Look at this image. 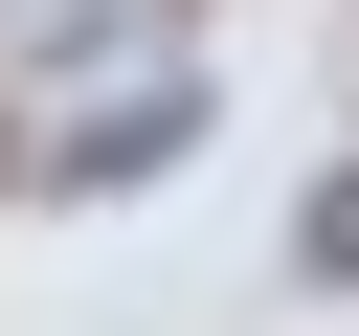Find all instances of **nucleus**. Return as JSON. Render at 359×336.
<instances>
[{"label":"nucleus","mask_w":359,"mask_h":336,"mask_svg":"<svg viewBox=\"0 0 359 336\" xmlns=\"http://www.w3.org/2000/svg\"><path fill=\"white\" fill-rule=\"evenodd\" d=\"M292 269H314V291H359V157H337V179L292 202Z\"/></svg>","instance_id":"nucleus-2"},{"label":"nucleus","mask_w":359,"mask_h":336,"mask_svg":"<svg viewBox=\"0 0 359 336\" xmlns=\"http://www.w3.org/2000/svg\"><path fill=\"white\" fill-rule=\"evenodd\" d=\"M180 134H202V90H112L90 134H45V179H157Z\"/></svg>","instance_id":"nucleus-1"}]
</instances>
